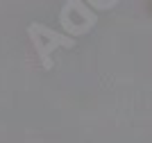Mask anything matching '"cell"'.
<instances>
[{"mask_svg": "<svg viewBox=\"0 0 152 143\" xmlns=\"http://www.w3.org/2000/svg\"><path fill=\"white\" fill-rule=\"evenodd\" d=\"M34 25V30L41 34V37H45V41H39V39L30 37L32 39V45H34V50H37V55L39 59H41V64H43V68L45 70H50L52 68V62H50V52L55 48H73L75 45V41H73V37H66V34H59V32L50 30V27H45V25L41 23H32Z\"/></svg>", "mask_w": 152, "mask_h": 143, "instance_id": "cell-1", "label": "cell"}]
</instances>
